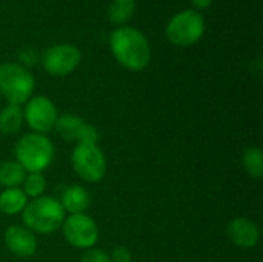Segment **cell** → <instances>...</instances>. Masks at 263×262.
Listing matches in <instances>:
<instances>
[{
	"label": "cell",
	"mask_w": 263,
	"mask_h": 262,
	"mask_svg": "<svg viewBox=\"0 0 263 262\" xmlns=\"http://www.w3.org/2000/svg\"><path fill=\"white\" fill-rule=\"evenodd\" d=\"M227 235L230 241L239 249H253L260 239V230L256 222L247 218H236L227 227Z\"/></svg>",
	"instance_id": "obj_12"
},
{
	"label": "cell",
	"mask_w": 263,
	"mask_h": 262,
	"mask_svg": "<svg viewBox=\"0 0 263 262\" xmlns=\"http://www.w3.org/2000/svg\"><path fill=\"white\" fill-rule=\"evenodd\" d=\"M66 218L59 199L52 196H40L28 201L25 210L22 212V221L26 229L32 233L49 235L62 229V224Z\"/></svg>",
	"instance_id": "obj_2"
},
{
	"label": "cell",
	"mask_w": 263,
	"mask_h": 262,
	"mask_svg": "<svg viewBox=\"0 0 263 262\" xmlns=\"http://www.w3.org/2000/svg\"><path fill=\"white\" fill-rule=\"evenodd\" d=\"M65 241L74 249H92L99 241V227L85 213L69 215L62 224Z\"/></svg>",
	"instance_id": "obj_8"
},
{
	"label": "cell",
	"mask_w": 263,
	"mask_h": 262,
	"mask_svg": "<svg viewBox=\"0 0 263 262\" xmlns=\"http://www.w3.org/2000/svg\"><path fill=\"white\" fill-rule=\"evenodd\" d=\"M59 113L54 102L46 96L31 97L23 108V120L34 133L46 134L54 130Z\"/></svg>",
	"instance_id": "obj_9"
},
{
	"label": "cell",
	"mask_w": 263,
	"mask_h": 262,
	"mask_svg": "<svg viewBox=\"0 0 263 262\" xmlns=\"http://www.w3.org/2000/svg\"><path fill=\"white\" fill-rule=\"evenodd\" d=\"M54 128L65 141H74L77 144H97L100 137L94 125L74 114L59 116Z\"/></svg>",
	"instance_id": "obj_10"
},
{
	"label": "cell",
	"mask_w": 263,
	"mask_h": 262,
	"mask_svg": "<svg viewBox=\"0 0 263 262\" xmlns=\"http://www.w3.org/2000/svg\"><path fill=\"white\" fill-rule=\"evenodd\" d=\"M76 174L89 184L100 182L106 174V158L97 144H77L71 154Z\"/></svg>",
	"instance_id": "obj_6"
},
{
	"label": "cell",
	"mask_w": 263,
	"mask_h": 262,
	"mask_svg": "<svg viewBox=\"0 0 263 262\" xmlns=\"http://www.w3.org/2000/svg\"><path fill=\"white\" fill-rule=\"evenodd\" d=\"M26 176V171L15 161L0 162V185L5 188L18 187Z\"/></svg>",
	"instance_id": "obj_16"
},
{
	"label": "cell",
	"mask_w": 263,
	"mask_h": 262,
	"mask_svg": "<svg viewBox=\"0 0 263 262\" xmlns=\"http://www.w3.org/2000/svg\"><path fill=\"white\" fill-rule=\"evenodd\" d=\"M165 32L173 45L180 48L193 46L205 34V17L196 9H183L168 20Z\"/></svg>",
	"instance_id": "obj_5"
},
{
	"label": "cell",
	"mask_w": 263,
	"mask_h": 262,
	"mask_svg": "<svg viewBox=\"0 0 263 262\" xmlns=\"http://www.w3.org/2000/svg\"><path fill=\"white\" fill-rule=\"evenodd\" d=\"M34 86L35 80L26 66L14 62L0 65V94L11 105L26 103L32 96Z\"/></svg>",
	"instance_id": "obj_4"
},
{
	"label": "cell",
	"mask_w": 263,
	"mask_h": 262,
	"mask_svg": "<svg viewBox=\"0 0 263 262\" xmlns=\"http://www.w3.org/2000/svg\"><path fill=\"white\" fill-rule=\"evenodd\" d=\"M82 62L80 49L72 43H59L45 49L42 54L43 69L54 77H65L77 69Z\"/></svg>",
	"instance_id": "obj_7"
},
{
	"label": "cell",
	"mask_w": 263,
	"mask_h": 262,
	"mask_svg": "<svg viewBox=\"0 0 263 262\" xmlns=\"http://www.w3.org/2000/svg\"><path fill=\"white\" fill-rule=\"evenodd\" d=\"M191 2V5L196 8V11H203V9H206V8H210L211 6V3H213V0H190Z\"/></svg>",
	"instance_id": "obj_23"
},
{
	"label": "cell",
	"mask_w": 263,
	"mask_h": 262,
	"mask_svg": "<svg viewBox=\"0 0 263 262\" xmlns=\"http://www.w3.org/2000/svg\"><path fill=\"white\" fill-rule=\"evenodd\" d=\"M14 156L26 173H42L54 161V144L46 134L28 133L17 141Z\"/></svg>",
	"instance_id": "obj_3"
},
{
	"label": "cell",
	"mask_w": 263,
	"mask_h": 262,
	"mask_svg": "<svg viewBox=\"0 0 263 262\" xmlns=\"http://www.w3.org/2000/svg\"><path fill=\"white\" fill-rule=\"evenodd\" d=\"M114 59L129 71H142L151 62V46L145 34L134 26H119L109 36Z\"/></svg>",
	"instance_id": "obj_1"
},
{
	"label": "cell",
	"mask_w": 263,
	"mask_h": 262,
	"mask_svg": "<svg viewBox=\"0 0 263 262\" xmlns=\"http://www.w3.org/2000/svg\"><path fill=\"white\" fill-rule=\"evenodd\" d=\"M111 262H131V253L126 247H114V250L109 255Z\"/></svg>",
	"instance_id": "obj_21"
},
{
	"label": "cell",
	"mask_w": 263,
	"mask_h": 262,
	"mask_svg": "<svg viewBox=\"0 0 263 262\" xmlns=\"http://www.w3.org/2000/svg\"><path fill=\"white\" fill-rule=\"evenodd\" d=\"M136 11V0H111L108 8V19L112 25L123 26Z\"/></svg>",
	"instance_id": "obj_17"
},
{
	"label": "cell",
	"mask_w": 263,
	"mask_h": 262,
	"mask_svg": "<svg viewBox=\"0 0 263 262\" xmlns=\"http://www.w3.org/2000/svg\"><path fill=\"white\" fill-rule=\"evenodd\" d=\"M242 164L251 178L260 179L263 176V153L259 147H250L243 151Z\"/></svg>",
	"instance_id": "obj_18"
},
{
	"label": "cell",
	"mask_w": 263,
	"mask_h": 262,
	"mask_svg": "<svg viewBox=\"0 0 263 262\" xmlns=\"http://www.w3.org/2000/svg\"><path fill=\"white\" fill-rule=\"evenodd\" d=\"M80 262H111V259H109V255L108 253H105L103 250H99V249H94L92 247V249H88L83 253Z\"/></svg>",
	"instance_id": "obj_20"
},
{
	"label": "cell",
	"mask_w": 263,
	"mask_h": 262,
	"mask_svg": "<svg viewBox=\"0 0 263 262\" xmlns=\"http://www.w3.org/2000/svg\"><path fill=\"white\" fill-rule=\"evenodd\" d=\"M23 193L31 198V199H35V198H40L43 196L45 190H46V179L42 173H26L23 182Z\"/></svg>",
	"instance_id": "obj_19"
},
{
	"label": "cell",
	"mask_w": 263,
	"mask_h": 262,
	"mask_svg": "<svg viewBox=\"0 0 263 262\" xmlns=\"http://www.w3.org/2000/svg\"><path fill=\"white\" fill-rule=\"evenodd\" d=\"M23 124V110L20 105L8 103L0 110V133L2 134H15Z\"/></svg>",
	"instance_id": "obj_15"
},
{
	"label": "cell",
	"mask_w": 263,
	"mask_h": 262,
	"mask_svg": "<svg viewBox=\"0 0 263 262\" xmlns=\"http://www.w3.org/2000/svg\"><path fill=\"white\" fill-rule=\"evenodd\" d=\"M60 204L63 207L65 212H68L69 215H79L88 210L89 204H91V196L89 191L85 187L80 185H69L60 199Z\"/></svg>",
	"instance_id": "obj_13"
},
{
	"label": "cell",
	"mask_w": 263,
	"mask_h": 262,
	"mask_svg": "<svg viewBox=\"0 0 263 262\" xmlns=\"http://www.w3.org/2000/svg\"><path fill=\"white\" fill-rule=\"evenodd\" d=\"M28 196L23 193L22 188L14 187V188H5L0 193V212L5 215L14 216L18 215L25 210L28 204Z\"/></svg>",
	"instance_id": "obj_14"
},
{
	"label": "cell",
	"mask_w": 263,
	"mask_h": 262,
	"mask_svg": "<svg viewBox=\"0 0 263 262\" xmlns=\"http://www.w3.org/2000/svg\"><path fill=\"white\" fill-rule=\"evenodd\" d=\"M5 246L17 258H29L37 252L35 235L23 225H11L5 232Z\"/></svg>",
	"instance_id": "obj_11"
},
{
	"label": "cell",
	"mask_w": 263,
	"mask_h": 262,
	"mask_svg": "<svg viewBox=\"0 0 263 262\" xmlns=\"http://www.w3.org/2000/svg\"><path fill=\"white\" fill-rule=\"evenodd\" d=\"M20 60L23 65H34L37 62V53L34 49H23L20 53Z\"/></svg>",
	"instance_id": "obj_22"
}]
</instances>
